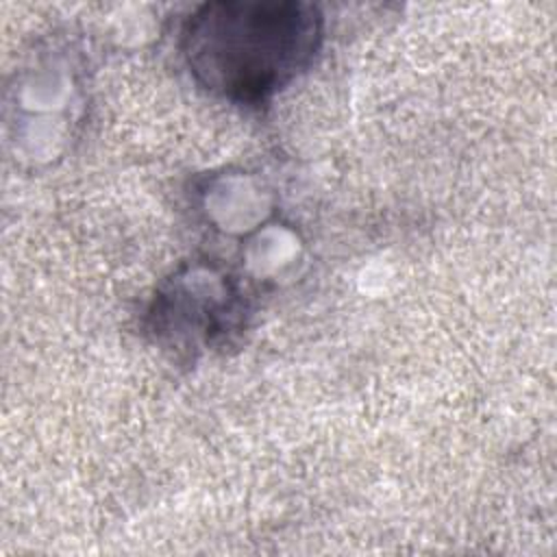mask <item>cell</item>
I'll return each mask as SVG.
<instances>
[{"label":"cell","instance_id":"1","mask_svg":"<svg viewBox=\"0 0 557 557\" xmlns=\"http://www.w3.org/2000/svg\"><path fill=\"white\" fill-rule=\"evenodd\" d=\"M322 15L307 2H209L183 30L198 85L233 102H261L313 61Z\"/></svg>","mask_w":557,"mask_h":557}]
</instances>
